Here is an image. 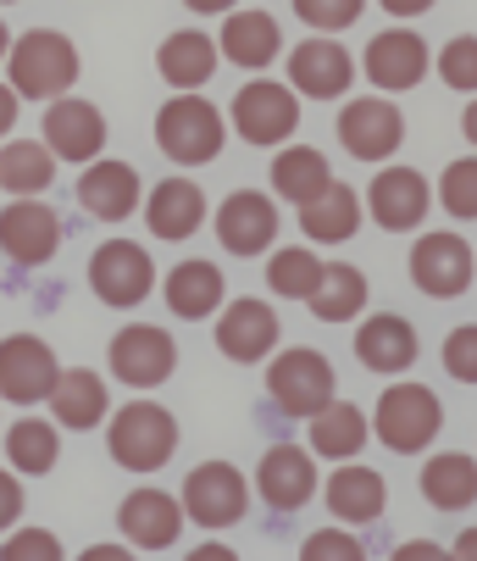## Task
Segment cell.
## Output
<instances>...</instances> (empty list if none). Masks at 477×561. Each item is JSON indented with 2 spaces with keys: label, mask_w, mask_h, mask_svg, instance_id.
I'll return each mask as SVG.
<instances>
[{
  "label": "cell",
  "mask_w": 477,
  "mask_h": 561,
  "mask_svg": "<svg viewBox=\"0 0 477 561\" xmlns=\"http://www.w3.org/2000/svg\"><path fill=\"white\" fill-rule=\"evenodd\" d=\"M422 72H428V45L411 34V28H388L367 45V78H372V90H417L422 84Z\"/></svg>",
  "instance_id": "20"
},
{
  "label": "cell",
  "mask_w": 477,
  "mask_h": 561,
  "mask_svg": "<svg viewBox=\"0 0 477 561\" xmlns=\"http://www.w3.org/2000/svg\"><path fill=\"white\" fill-rule=\"evenodd\" d=\"M350 78H356V61H350L345 45H334V39H305V45H294V56H289V84H294L300 95H311V101L345 95Z\"/></svg>",
  "instance_id": "17"
},
{
  "label": "cell",
  "mask_w": 477,
  "mask_h": 561,
  "mask_svg": "<svg viewBox=\"0 0 477 561\" xmlns=\"http://www.w3.org/2000/svg\"><path fill=\"white\" fill-rule=\"evenodd\" d=\"M300 228L316 239V245H345V239L361 228V201H356V190L334 179L316 201L300 206Z\"/></svg>",
  "instance_id": "28"
},
{
  "label": "cell",
  "mask_w": 477,
  "mask_h": 561,
  "mask_svg": "<svg viewBox=\"0 0 477 561\" xmlns=\"http://www.w3.org/2000/svg\"><path fill=\"white\" fill-rule=\"evenodd\" d=\"M178 450V423L167 407L155 400H128V407L112 417V461L128 472H155L167 467Z\"/></svg>",
  "instance_id": "2"
},
{
  "label": "cell",
  "mask_w": 477,
  "mask_h": 561,
  "mask_svg": "<svg viewBox=\"0 0 477 561\" xmlns=\"http://www.w3.org/2000/svg\"><path fill=\"white\" fill-rule=\"evenodd\" d=\"M90 289L117 311L139 306L155 289V267H150L144 245H133V239H106V245L90 256Z\"/></svg>",
  "instance_id": "9"
},
{
  "label": "cell",
  "mask_w": 477,
  "mask_h": 561,
  "mask_svg": "<svg viewBox=\"0 0 477 561\" xmlns=\"http://www.w3.org/2000/svg\"><path fill=\"white\" fill-rule=\"evenodd\" d=\"M439 201H444V211L450 217H477V162L472 156H461V162H450L444 168V184H439Z\"/></svg>",
  "instance_id": "38"
},
{
  "label": "cell",
  "mask_w": 477,
  "mask_h": 561,
  "mask_svg": "<svg viewBox=\"0 0 477 561\" xmlns=\"http://www.w3.org/2000/svg\"><path fill=\"white\" fill-rule=\"evenodd\" d=\"M267 389H272V400L289 417H311V412H323L334 400V367H328L323 351L294 345V351H283L267 367Z\"/></svg>",
  "instance_id": "5"
},
{
  "label": "cell",
  "mask_w": 477,
  "mask_h": 561,
  "mask_svg": "<svg viewBox=\"0 0 477 561\" xmlns=\"http://www.w3.org/2000/svg\"><path fill=\"white\" fill-rule=\"evenodd\" d=\"M367 445V412L350 407V400H328L323 412H311V450L316 456H334L350 461Z\"/></svg>",
  "instance_id": "32"
},
{
  "label": "cell",
  "mask_w": 477,
  "mask_h": 561,
  "mask_svg": "<svg viewBox=\"0 0 477 561\" xmlns=\"http://www.w3.org/2000/svg\"><path fill=\"white\" fill-rule=\"evenodd\" d=\"M144 217H150V233L155 239H189L206 222V195L189 179H162V184H155V195L144 201Z\"/></svg>",
  "instance_id": "23"
},
{
  "label": "cell",
  "mask_w": 477,
  "mask_h": 561,
  "mask_svg": "<svg viewBox=\"0 0 477 561\" xmlns=\"http://www.w3.org/2000/svg\"><path fill=\"white\" fill-rule=\"evenodd\" d=\"M444 367H450V378H461V383L477 378V329H455V334L444 340Z\"/></svg>",
  "instance_id": "43"
},
{
  "label": "cell",
  "mask_w": 477,
  "mask_h": 561,
  "mask_svg": "<svg viewBox=\"0 0 477 561\" xmlns=\"http://www.w3.org/2000/svg\"><path fill=\"white\" fill-rule=\"evenodd\" d=\"M217 45H222L217 56H228V61H238V67H267V61L278 56L283 34H278V18H272V12H228Z\"/></svg>",
  "instance_id": "26"
},
{
  "label": "cell",
  "mask_w": 477,
  "mask_h": 561,
  "mask_svg": "<svg viewBox=\"0 0 477 561\" xmlns=\"http://www.w3.org/2000/svg\"><path fill=\"white\" fill-rule=\"evenodd\" d=\"M7 456H12V467L18 472H50L56 467V456H61V445H56V428L50 423H39V417H23V423H12L7 428Z\"/></svg>",
  "instance_id": "36"
},
{
  "label": "cell",
  "mask_w": 477,
  "mask_h": 561,
  "mask_svg": "<svg viewBox=\"0 0 477 561\" xmlns=\"http://www.w3.org/2000/svg\"><path fill=\"white\" fill-rule=\"evenodd\" d=\"M367 306V278L361 267H334L323 262V278L311 289V317H323V323H350V317Z\"/></svg>",
  "instance_id": "34"
},
{
  "label": "cell",
  "mask_w": 477,
  "mask_h": 561,
  "mask_svg": "<svg viewBox=\"0 0 477 561\" xmlns=\"http://www.w3.org/2000/svg\"><path fill=\"white\" fill-rule=\"evenodd\" d=\"M406 139V117L388 95H361L339 112V145L356 156V162H383Z\"/></svg>",
  "instance_id": "8"
},
{
  "label": "cell",
  "mask_w": 477,
  "mask_h": 561,
  "mask_svg": "<svg viewBox=\"0 0 477 561\" xmlns=\"http://www.w3.org/2000/svg\"><path fill=\"white\" fill-rule=\"evenodd\" d=\"M184 7H189V12H206V18H211V12H233V0H184Z\"/></svg>",
  "instance_id": "47"
},
{
  "label": "cell",
  "mask_w": 477,
  "mask_h": 561,
  "mask_svg": "<svg viewBox=\"0 0 477 561\" xmlns=\"http://www.w3.org/2000/svg\"><path fill=\"white\" fill-rule=\"evenodd\" d=\"M422 495H428V506H439V512H466V506L477 501V461L461 456V450L433 456V461L422 467Z\"/></svg>",
  "instance_id": "31"
},
{
  "label": "cell",
  "mask_w": 477,
  "mask_h": 561,
  "mask_svg": "<svg viewBox=\"0 0 477 561\" xmlns=\"http://www.w3.org/2000/svg\"><path fill=\"white\" fill-rule=\"evenodd\" d=\"M12 90L28 95V101H56L61 90L78 84V45L56 28H28L12 50Z\"/></svg>",
  "instance_id": "1"
},
{
  "label": "cell",
  "mask_w": 477,
  "mask_h": 561,
  "mask_svg": "<svg viewBox=\"0 0 477 561\" xmlns=\"http://www.w3.org/2000/svg\"><path fill=\"white\" fill-rule=\"evenodd\" d=\"M117 528L139 550H173V539L184 534V506L167 490H133L117 512Z\"/></svg>",
  "instance_id": "19"
},
{
  "label": "cell",
  "mask_w": 477,
  "mask_h": 561,
  "mask_svg": "<svg viewBox=\"0 0 477 561\" xmlns=\"http://www.w3.org/2000/svg\"><path fill=\"white\" fill-rule=\"evenodd\" d=\"M356 356H361V367H372V373H406V367L417 362V329L406 323V317L383 311V317H372V323H361Z\"/></svg>",
  "instance_id": "22"
},
{
  "label": "cell",
  "mask_w": 477,
  "mask_h": 561,
  "mask_svg": "<svg viewBox=\"0 0 477 561\" xmlns=\"http://www.w3.org/2000/svg\"><path fill=\"white\" fill-rule=\"evenodd\" d=\"M222 295H228V284H222V267H211V262H184L167 273V306L178 317H189V323L222 311Z\"/></svg>",
  "instance_id": "30"
},
{
  "label": "cell",
  "mask_w": 477,
  "mask_h": 561,
  "mask_svg": "<svg viewBox=\"0 0 477 561\" xmlns=\"http://www.w3.org/2000/svg\"><path fill=\"white\" fill-rule=\"evenodd\" d=\"M50 412H56V423L61 428H95L101 417H106V378L101 373H90V367H72V373H61L56 378V389H50Z\"/></svg>",
  "instance_id": "25"
},
{
  "label": "cell",
  "mask_w": 477,
  "mask_h": 561,
  "mask_svg": "<svg viewBox=\"0 0 477 561\" xmlns=\"http://www.w3.org/2000/svg\"><path fill=\"white\" fill-rule=\"evenodd\" d=\"M334 184V168H328V156L323 150H311V145H289V150H278V162H272V190L283 195V201H294V206H305V201H316Z\"/></svg>",
  "instance_id": "29"
},
{
  "label": "cell",
  "mask_w": 477,
  "mask_h": 561,
  "mask_svg": "<svg viewBox=\"0 0 477 561\" xmlns=\"http://www.w3.org/2000/svg\"><path fill=\"white\" fill-rule=\"evenodd\" d=\"M294 123H300V101H294V90L272 84V78H256V84L233 95V128L251 145H283L294 134Z\"/></svg>",
  "instance_id": "13"
},
{
  "label": "cell",
  "mask_w": 477,
  "mask_h": 561,
  "mask_svg": "<svg viewBox=\"0 0 477 561\" xmlns=\"http://www.w3.org/2000/svg\"><path fill=\"white\" fill-rule=\"evenodd\" d=\"M305 561H361V539L339 534V528H323V534L305 539Z\"/></svg>",
  "instance_id": "42"
},
{
  "label": "cell",
  "mask_w": 477,
  "mask_h": 561,
  "mask_svg": "<svg viewBox=\"0 0 477 561\" xmlns=\"http://www.w3.org/2000/svg\"><path fill=\"white\" fill-rule=\"evenodd\" d=\"M173 367H178V345L167 340V329H155V323H128V329L112 340V373H117L128 389L167 383Z\"/></svg>",
  "instance_id": "10"
},
{
  "label": "cell",
  "mask_w": 477,
  "mask_h": 561,
  "mask_svg": "<svg viewBox=\"0 0 477 561\" xmlns=\"http://www.w3.org/2000/svg\"><path fill=\"white\" fill-rule=\"evenodd\" d=\"M316 278H323V262H316L311 251H300V245L278 251L272 267H267V284H272V295H283V300H311Z\"/></svg>",
  "instance_id": "37"
},
{
  "label": "cell",
  "mask_w": 477,
  "mask_h": 561,
  "mask_svg": "<svg viewBox=\"0 0 477 561\" xmlns=\"http://www.w3.org/2000/svg\"><path fill=\"white\" fill-rule=\"evenodd\" d=\"M195 561H233V550H228V545H200Z\"/></svg>",
  "instance_id": "48"
},
{
  "label": "cell",
  "mask_w": 477,
  "mask_h": 561,
  "mask_svg": "<svg viewBox=\"0 0 477 561\" xmlns=\"http://www.w3.org/2000/svg\"><path fill=\"white\" fill-rule=\"evenodd\" d=\"M12 123H18V90L0 84V134H12Z\"/></svg>",
  "instance_id": "46"
},
{
  "label": "cell",
  "mask_w": 477,
  "mask_h": 561,
  "mask_svg": "<svg viewBox=\"0 0 477 561\" xmlns=\"http://www.w3.org/2000/svg\"><path fill=\"white\" fill-rule=\"evenodd\" d=\"M61 378V362L45 340L34 334H7L0 340V400H18V407H34V400H50Z\"/></svg>",
  "instance_id": "7"
},
{
  "label": "cell",
  "mask_w": 477,
  "mask_h": 561,
  "mask_svg": "<svg viewBox=\"0 0 477 561\" xmlns=\"http://www.w3.org/2000/svg\"><path fill=\"white\" fill-rule=\"evenodd\" d=\"M228 128H222V112L200 95H178L155 112V145H162L167 162L178 168H200V162H217Z\"/></svg>",
  "instance_id": "3"
},
{
  "label": "cell",
  "mask_w": 477,
  "mask_h": 561,
  "mask_svg": "<svg viewBox=\"0 0 477 561\" xmlns=\"http://www.w3.org/2000/svg\"><path fill=\"white\" fill-rule=\"evenodd\" d=\"M439 72H444V84H450V90L472 95V90H477V39H472V34L450 39L444 56H439Z\"/></svg>",
  "instance_id": "39"
},
{
  "label": "cell",
  "mask_w": 477,
  "mask_h": 561,
  "mask_svg": "<svg viewBox=\"0 0 477 561\" xmlns=\"http://www.w3.org/2000/svg\"><path fill=\"white\" fill-rule=\"evenodd\" d=\"M328 506L339 523H377L383 517V478L372 467H339L328 478Z\"/></svg>",
  "instance_id": "33"
},
{
  "label": "cell",
  "mask_w": 477,
  "mask_h": 561,
  "mask_svg": "<svg viewBox=\"0 0 477 561\" xmlns=\"http://www.w3.org/2000/svg\"><path fill=\"white\" fill-rule=\"evenodd\" d=\"M256 484H261V501L272 512H300L311 495H316V467L300 445H272L261 456V472H256Z\"/></svg>",
  "instance_id": "21"
},
{
  "label": "cell",
  "mask_w": 477,
  "mask_h": 561,
  "mask_svg": "<svg viewBox=\"0 0 477 561\" xmlns=\"http://www.w3.org/2000/svg\"><path fill=\"white\" fill-rule=\"evenodd\" d=\"M0 561H61V539L45 534V528L12 534L7 545H0Z\"/></svg>",
  "instance_id": "41"
},
{
  "label": "cell",
  "mask_w": 477,
  "mask_h": 561,
  "mask_svg": "<svg viewBox=\"0 0 477 561\" xmlns=\"http://www.w3.org/2000/svg\"><path fill=\"white\" fill-rule=\"evenodd\" d=\"M217 239H222V251L233 256H256L267 251L272 239H278V206L256 190H238L217 206Z\"/></svg>",
  "instance_id": "15"
},
{
  "label": "cell",
  "mask_w": 477,
  "mask_h": 561,
  "mask_svg": "<svg viewBox=\"0 0 477 561\" xmlns=\"http://www.w3.org/2000/svg\"><path fill=\"white\" fill-rule=\"evenodd\" d=\"M372 428H377V439H383L388 450L411 456V450L433 445V434L444 428V407H439V394H433L428 383H394V389L377 400Z\"/></svg>",
  "instance_id": "4"
},
{
  "label": "cell",
  "mask_w": 477,
  "mask_h": 561,
  "mask_svg": "<svg viewBox=\"0 0 477 561\" xmlns=\"http://www.w3.org/2000/svg\"><path fill=\"white\" fill-rule=\"evenodd\" d=\"M18 517H23V490H18L12 472H0V534H7Z\"/></svg>",
  "instance_id": "44"
},
{
  "label": "cell",
  "mask_w": 477,
  "mask_h": 561,
  "mask_svg": "<svg viewBox=\"0 0 477 561\" xmlns=\"http://www.w3.org/2000/svg\"><path fill=\"white\" fill-rule=\"evenodd\" d=\"M411 284L433 300H455L472 289V245L461 233H422L411 251Z\"/></svg>",
  "instance_id": "11"
},
{
  "label": "cell",
  "mask_w": 477,
  "mask_h": 561,
  "mask_svg": "<svg viewBox=\"0 0 477 561\" xmlns=\"http://www.w3.org/2000/svg\"><path fill=\"white\" fill-rule=\"evenodd\" d=\"M294 12H300V23L334 34V28H350L367 12V0H294Z\"/></svg>",
  "instance_id": "40"
},
{
  "label": "cell",
  "mask_w": 477,
  "mask_h": 561,
  "mask_svg": "<svg viewBox=\"0 0 477 561\" xmlns=\"http://www.w3.org/2000/svg\"><path fill=\"white\" fill-rule=\"evenodd\" d=\"M7 7H12V0H7Z\"/></svg>",
  "instance_id": "51"
},
{
  "label": "cell",
  "mask_w": 477,
  "mask_h": 561,
  "mask_svg": "<svg viewBox=\"0 0 477 561\" xmlns=\"http://www.w3.org/2000/svg\"><path fill=\"white\" fill-rule=\"evenodd\" d=\"M217 345L228 362H261L278 345V311L267 300H233L217 317Z\"/></svg>",
  "instance_id": "18"
},
{
  "label": "cell",
  "mask_w": 477,
  "mask_h": 561,
  "mask_svg": "<svg viewBox=\"0 0 477 561\" xmlns=\"http://www.w3.org/2000/svg\"><path fill=\"white\" fill-rule=\"evenodd\" d=\"M61 245V217L34 201V195H18L7 211H0V251H7L18 267H45Z\"/></svg>",
  "instance_id": "12"
},
{
  "label": "cell",
  "mask_w": 477,
  "mask_h": 561,
  "mask_svg": "<svg viewBox=\"0 0 477 561\" xmlns=\"http://www.w3.org/2000/svg\"><path fill=\"white\" fill-rule=\"evenodd\" d=\"M78 206L95 211L101 222H123L139 206V173L128 162H95L78 179Z\"/></svg>",
  "instance_id": "24"
},
{
  "label": "cell",
  "mask_w": 477,
  "mask_h": 561,
  "mask_svg": "<svg viewBox=\"0 0 477 561\" xmlns=\"http://www.w3.org/2000/svg\"><path fill=\"white\" fill-rule=\"evenodd\" d=\"M428 179L417 173V168H383L377 179H372V195H367V206H372V222L377 228H388V233H406V228H417L422 217H428Z\"/></svg>",
  "instance_id": "16"
},
{
  "label": "cell",
  "mask_w": 477,
  "mask_h": 561,
  "mask_svg": "<svg viewBox=\"0 0 477 561\" xmlns=\"http://www.w3.org/2000/svg\"><path fill=\"white\" fill-rule=\"evenodd\" d=\"M217 45H211V34H200V28H184V34H167V45L155 50V67H162V78L173 90H200L206 78L217 72Z\"/></svg>",
  "instance_id": "27"
},
{
  "label": "cell",
  "mask_w": 477,
  "mask_h": 561,
  "mask_svg": "<svg viewBox=\"0 0 477 561\" xmlns=\"http://www.w3.org/2000/svg\"><path fill=\"white\" fill-rule=\"evenodd\" d=\"M106 145V117L101 106L78 101V95H56L45 112V150L61 162H95Z\"/></svg>",
  "instance_id": "14"
},
{
  "label": "cell",
  "mask_w": 477,
  "mask_h": 561,
  "mask_svg": "<svg viewBox=\"0 0 477 561\" xmlns=\"http://www.w3.org/2000/svg\"><path fill=\"white\" fill-rule=\"evenodd\" d=\"M400 556H406V561H417V556H439V545H406Z\"/></svg>",
  "instance_id": "49"
},
{
  "label": "cell",
  "mask_w": 477,
  "mask_h": 561,
  "mask_svg": "<svg viewBox=\"0 0 477 561\" xmlns=\"http://www.w3.org/2000/svg\"><path fill=\"white\" fill-rule=\"evenodd\" d=\"M0 184H7L12 195H39L56 184V156L34 139H12L7 150H0Z\"/></svg>",
  "instance_id": "35"
},
{
  "label": "cell",
  "mask_w": 477,
  "mask_h": 561,
  "mask_svg": "<svg viewBox=\"0 0 477 561\" xmlns=\"http://www.w3.org/2000/svg\"><path fill=\"white\" fill-rule=\"evenodd\" d=\"M383 12H394V18H422V12H433L439 0H377Z\"/></svg>",
  "instance_id": "45"
},
{
  "label": "cell",
  "mask_w": 477,
  "mask_h": 561,
  "mask_svg": "<svg viewBox=\"0 0 477 561\" xmlns=\"http://www.w3.org/2000/svg\"><path fill=\"white\" fill-rule=\"evenodd\" d=\"M7 50H12V28L0 23V61H7Z\"/></svg>",
  "instance_id": "50"
},
{
  "label": "cell",
  "mask_w": 477,
  "mask_h": 561,
  "mask_svg": "<svg viewBox=\"0 0 477 561\" xmlns=\"http://www.w3.org/2000/svg\"><path fill=\"white\" fill-rule=\"evenodd\" d=\"M184 517H195L200 528H233L251 506V490H245V472L233 461H200L189 478H184Z\"/></svg>",
  "instance_id": "6"
}]
</instances>
